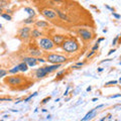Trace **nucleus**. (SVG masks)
<instances>
[{"label": "nucleus", "mask_w": 121, "mask_h": 121, "mask_svg": "<svg viewBox=\"0 0 121 121\" xmlns=\"http://www.w3.org/2000/svg\"><path fill=\"white\" fill-rule=\"evenodd\" d=\"M1 14H2V9L0 8V15H1Z\"/></svg>", "instance_id": "43"}, {"label": "nucleus", "mask_w": 121, "mask_h": 121, "mask_svg": "<svg viewBox=\"0 0 121 121\" xmlns=\"http://www.w3.org/2000/svg\"><path fill=\"white\" fill-rule=\"evenodd\" d=\"M104 39H104V37H101V39H98V40H97V43H98V44H99V43H101V41H102V40H104Z\"/></svg>", "instance_id": "35"}, {"label": "nucleus", "mask_w": 121, "mask_h": 121, "mask_svg": "<svg viewBox=\"0 0 121 121\" xmlns=\"http://www.w3.org/2000/svg\"><path fill=\"white\" fill-rule=\"evenodd\" d=\"M7 74H8V71H6V70H4V69H0V79H1V78H4Z\"/></svg>", "instance_id": "20"}, {"label": "nucleus", "mask_w": 121, "mask_h": 121, "mask_svg": "<svg viewBox=\"0 0 121 121\" xmlns=\"http://www.w3.org/2000/svg\"><path fill=\"white\" fill-rule=\"evenodd\" d=\"M112 15H113V16H114L115 18H117V19H119V18L121 17L119 14H117V13H115V12H112Z\"/></svg>", "instance_id": "31"}, {"label": "nucleus", "mask_w": 121, "mask_h": 121, "mask_svg": "<svg viewBox=\"0 0 121 121\" xmlns=\"http://www.w3.org/2000/svg\"><path fill=\"white\" fill-rule=\"evenodd\" d=\"M32 19H33V17H28L27 19L24 20V23H25V24H30V23H32V22H33Z\"/></svg>", "instance_id": "24"}, {"label": "nucleus", "mask_w": 121, "mask_h": 121, "mask_svg": "<svg viewBox=\"0 0 121 121\" xmlns=\"http://www.w3.org/2000/svg\"><path fill=\"white\" fill-rule=\"evenodd\" d=\"M51 100V97H47L45 99H43V101H41V104H45V103H48V101H50Z\"/></svg>", "instance_id": "27"}, {"label": "nucleus", "mask_w": 121, "mask_h": 121, "mask_svg": "<svg viewBox=\"0 0 121 121\" xmlns=\"http://www.w3.org/2000/svg\"><path fill=\"white\" fill-rule=\"evenodd\" d=\"M17 67H18V69H19V72H22V73H24V72H26V71L28 70V66L26 65V64H25L24 62L20 63Z\"/></svg>", "instance_id": "15"}, {"label": "nucleus", "mask_w": 121, "mask_h": 121, "mask_svg": "<svg viewBox=\"0 0 121 121\" xmlns=\"http://www.w3.org/2000/svg\"><path fill=\"white\" fill-rule=\"evenodd\" d=\"M78 32H79V35H81L82 39H85V40H90L92 39V32L89 31V30H87V29H79Z\"/></svg>", "instance_id": "6"}, {"label": "nucleus", "mask_w": 121, "mask_h": 121, "mask_svg": "<svg viewBox=\"0 0 121 121\" xmlns=\"http://www.w3.org/2000/svg\"><path fill=\"white\" fill-rule=\"evenodd\" d=\"M52 43H55V45H60L65 41V36L64 35H56L52 36Z\"/></svg>", "instance_id": "8"}, {"label": "nucleus", "mask_w": 121, "mask_h": 121, "mask_svg": "<svg viewBox=\"0 0 121 121\" xmlns=\"http://www.w3.org/2000/svg\"><path fill=\"white\" fill-rule=\"evenodd\" d=\"M91 90H92V88H91V87H88V88H87V91H88V92H90Z\"/></svg>", "instance_id": "41"}, {"label": "nucleus", "mask_w": 121, "mask_h": 121, "mask_svg": "<svg viewBox=\"0 0 121 121\" xmlns=\"http://www.w3.org/2000/svg\"><path fill=\"white\" fill-rule=\"evenodd\" d=\"M119 65H121V62H120V63H119Z\"/></svg>", "instance_id": "45"}, {"label": "nucleus", "mask_w": 121, "mask_h": 121, "mask_svg": "<svg viewBox=\"0 0 121 121\" xmlns=\"http://www.w3.org/2000/svg\"><path fill=\"white\" fill-rule=\"evenodd\" d=\"M115 52V50H111L110 52H108V55H109V56H110V55H112V54H113V52Z\"/></svg>", "instance_id": "38"}, {"label": "nucleus", "mask_w": 121, "mask_h": 121, "mask_svg": "<svg viewBox=\"0 0 121 121\" xmlns=\"http://www.w3.org/2000/svg\"><path fill=\"white\" fill-rule=\"evenodd\" d=\"M102 71H103V68H98V72H99V73H101Z\"/></svg>", "instance_id": "39"}, {"label": "nucleus", "mask_w": 121, "mask_h": 121, "mask_svg": "<svg viewBox=\"0 0 121 121\" xmlns=\"http://www.w3.org/2000/svg\"><path fill=\"white\" fill-rule=\"evenodd\" d=\"M7 5H8V2L7 1H5V0H1L0 1V8H3V7H6Z\"/></svg>", "instance_id": "23"}, {"label": "nucleus", "mask_w": 121, "mask_h": 121, "mask_svg": "<svg viewBox=\"0 0 121 121\" xmlns=\"http://www.w3.org/2000/svg\"><path fill=\"white\" fill-rule=\"evenodd\" d=\"M119 82H120V83H121V78H120V79H119Z\"/></svg>", "instance_id": "44"}, {"label": "nucleus", "mask_w": 121, "mask_h": 121, "mask_svg": "<svg viewBox=\"0 0 121 121\" xmlns=\"http://www.w3.org/2000/svg\"><path fill=\"white\" fill-rule=\"evenodd\" d=\"M24 11H26V12L29 14V17H35V10H33L32 8H30V7H24Z\"/></svg>", "instance_id": "17"}, {"label": "nucleus", "mask_w": 121, "mask_h": 121, "mask_svg": "<svg viewBox=\"0 0 121 121\" xmlns=\"http://www.w3.org/2000/svg\"><path fill=\"white\" fill-rule=\"evenodd\" d=\"M1 17H3L6 20H11V19H12V17H11L9 14H7V13H2L1 14Z\"/></svg>", "instance_id": "22"}, {"label": "nucleus", "mask_w": 121, "mask_h": 121, "mask_svg": "<svg viewBox=\"0 0 121 121\" xmlns=\"http://www.w3.org/2000/svg\"><path fill=\"white\" fill-rule=\"evenodd\" d=\"M23 60L28 67H35L37 65V60L35 58H32V56H25L23 58Z\"/></svg>", "instance_id": "7"}, {"label": "nucleus", "mask_w": 121, "mask_h": 121, "mask_svg": "<svg viewBox=\"0 0 121 121\" xmlns=\"http://www.w3.org/2000/svg\"><path fill=\"white\" fill-rule=\"evenodd\" d=\"M41 14H43L45 18H48V19H54V18L56 17V11L52 9H48V8H44L41 10Z\"/></svg>", "instance_id": "5"}, {"label": "nucleus", "mask_w": 121, "mask_h": 121, "mask_svg": "<svg viewBox=\"0 0 121 121\" xmlns=\"http://www.w3.org/2000/svg\"><path fill=\"white\" fill-rule=\"evenodd\" d=\"M29 32H30V28L29 27H23L19 30V36L21 39H26L29 37Z\"/></svg>", "instance_id": "9"}, {"label": "nucleus", "mask_w": 121, "mask_h": 121, "mask_svg": "<svg viewBox=\"0 0 121 121\" xmlns=\"http://www.w3.org/2000/svg\"><path fill=\"white\" fill-rule=\"evenodd\" d=\"M92 101H93V102H96V101H98V98H93Z\"/></svg>", "instance_id": "40"}, {"label": "nucleus", "mask_w": 121, "mask_h": 121, "mask_svg": "<svg viewBox=\"0 0 121 121\" xmlns=\"http://www.w3.org/2000/svg\"><path fill=\"white\" fill-rule=\"evenodd\" d=\"M105 119H106V117H103V118H102V119H101V120H100V121H104V120H105Z\"/></svg>", "instance_id": "42"}, {"label": "nucleus", "mask_w": 121, "mask_h": 121, "mask_svg": "<svg viewBox=\"0 0 121 121\" xmlns=\"http://www.w3.org/2000/svg\"><path fill=\"white\" fill-rule=\"evenodd\" d=\"M35 96H37V92H35L33 94H31V95H29L27 98H25V99H24V102L26 103V102H28L30 99H32V98H33V97H35Z\"/></svg>", "instance_id": "21"}, {"label": "nucleus", "mask_w": 121, "mask_h": 121, "mask_svg": "<svg viewBox=\"0 0 121 121\" xmlns=\"http://www.w3.org/2000/svg\"><path fill=\"white\" fill-rule=\"evenodd\" d=\"M36 60H37V63H45L47 62V60H45L44 59H43V58H37Z\"/></svg>", "instance_id": "29"}, {"label": "nucleus", "mask_w": 121, "mask_h": 121, "mask_svg": "<svg viewBox=\"0 0 121 121\" xmlns=\"http://www.w3.org/2000/svg\"><path fill=\"white\" fill-rule=\"evenodd\" d=\"M28 52L32 58H40V56H41V52L39 50V48H29Z\"/></svg>", "instance_id": "11"}, {"label": "nucleus", "mask_w": 121, "mask_h": 121, "mask_svg": "<svg viewBox=\"0 0 121 121\" xmlns=\"http://www.w3.org/2000/svg\"><path fill=\"white\" fill-rule=\"evenodd\" d=\"M118 97H121V94H116V95H112V96H110L109 98L113 99V98H118Z\"/></svg>", "instance_id": "32"}, {"label": "nucleus", "mask_w": 121, "mask_h": 121, "mask_svg": "<svg viewBox=\"0 0 121 121\" xmlns=\"http://www.w3.org/2000/svg\"><path fill=\"white\" fill-rule=\"evenodd\" d=\"M35 25L37 27H40V28H47L48 26V23L45 21H43V20H39V21L35 22Z\"/></svg>", "instance_id": "16"}, {"label": "nucleus", "mask_w": 121, "mask_h": 121, "mask_svg": "<svg viewBox=\"0 0 121 121\" xmlns=\"http://www.w3.org/2000/svg\"><path fill=\"white\" fill-rule=\"evenodd\" d=\"M117 83H118V81H110V82H107L105 84V86H110V85H116Z\"/></svg>", "instance_id": "25"}, {"label": "nucleus", "mask_w": 121, "mask_h": 121, "mask_svg": "<svg viewBox=\"0 0 121 121\" xmlns=\"http://www.w3.org/2000/svg\"><path fill=\"white\" fill-rule=\"evenodd\" d=\"M118 39H119V36H115V39H113V41H112V45H115V44L117 43V41H118Z\"/></svg>", "instance_id": "28"}, {"label": "nucleus", "mask_w": 121, "mask_h": 121, "mask_svg": "<svg viewBox=\"0 0 121 121\" xmlns=\"http://www.w3.org/2000/svg\"><path fill=\"white\" fill-rule=\"evenodd\" d=\"M82 66H84V63H77L75 66H73V69H78V68H80Z\"/></svg>", "instance_id": "26"}, {"label": "nucleus", "mask_w": 121, "mask_h": 121, "mask_svg": "<svg viewBox=\"0 0 121 121\" xmlns=\"http://www.w3.org/2000/svg\"><path fill=\"white\" fill-rule=\"evenodd\" d=\"M98 48H99V44L96 43V44L92 48V51H93V52H96V50H98Z\"/></svg>", "instance_id": "30"}, {"label": "nucleus", "mask_w": 121, "mask_h": 121, "mask_svg": "<svg viewBox=\"0 0 121 121\" xmlns=\"http://www.w3.org/2000/svg\"><path fill=\"white\" fill-rule=\"evenodd\" d=\"M47 75H48V73L45 72L44 68H39V69H37V70L35 71V77H36L37 79H41V78L45 77Z\"/></svg>", "instance_id": "12"}, {"label": "nucleus", "mask_w": 121, "mask_h": 121, "mask_svg": "<svg viewBox=\"0 0 121 121\" xmlns=\"http://www.w3.org/2000/svg\"><path fill=\"white\" fill-rule=\"evenodd\" d=\"M18 72H19V69H18V67L16 66V67H13L12 69H10V70L8 71V73H9V74H12V75H16Z\"/></svg>", "instance_id": "19"}, {"label": "nucleus", "mask_w": 121, "mask_h": 121, "mask_svg": "<svg viewBox=\"0 0 121 121\" xmlns=\"http://www.w3.org/2000/svg\"><path fill=\"white\" fill-rule=\"evenodd\" d=\"M96 111H97L96 108H94V109H92V110H90V111L85 115L84 118L81 119V121H89V120H91L92 118H94V116L96 115Z\"/></svg>", "instance_id": "10"}, {"label": "nucleus", "mask_w": 121, "mask_h": 121, "mask_svg": "<svg viewBox=\"0 0 121 121\" xmlns=\"http://www.w3.org/2000/svg\"><path fill=\"white\" fill-rule=\"evenodd\" d=\"M69 89H70V87H68L67 90H66V92L64 93V96H67V95H68V91H69Z\"/></svg>", "instance_id": "36"}, {"label": "nucleus", "mask_w": 121, "mask_h": 121, "mask_svg": "<svg viewBox=\"0 0 121 121\" xmlns=\"http://www.w3.org/2000/svg\"><path fill=\"white\" fill-rule=\"evenodd\" d=\"M43 68L48 74H51L52 72H54L56 70H58L59 68H60V65H51V66H47V67H43Z\"/></svg>", "instance_id": "13"}, {"label": "nucleus", "mask_w": 121, "mask_h": 121, "mask_svg": "<svg viewBox=\"0 0 121 121\" xmlns=\"http://www.w3.org/2000/svg\"><path fill=\"white\" fill-rule=\"evenodd\" d=\"M47 60L52 65H62L63 63L67 62V58L62 55H56V54H51L47 56Z\"/></svg>", "instance_id": "2"}, {"label": "nucleus", "mask_w": 121, "mask_h": 121, "mask_svg": "<svg viewBox=\"0 0 121 121\" xmlns=\"http://www.w3.org/2000/svg\"><path fill=\"white\" fill-rule=\"evenodd\" d=\"M64 73H65V70H63V71H60L59 73H56V77H60V76H62Z\"/></svg>", "instance_id": "33"}, {"label": "nucleus", "mask_w": 121, "mask_h": 121, "mask_svg": "<svg viewBox=\"0 0 121 121\" xmlns=\"http://www.w3.org/2000/svg\"><path fill=\"white\" fill-rule=\"evenodd\" d=\"M56 13H58V15L60 16V18H62L63 20H66V21H68V22H70V21H71V20H70V18L67 16V14H66V13H64L63 11L56 10Z\"/></svg>", "instance_id": "14"}, {"label": "nucleus", "mask_w": 121, "mask_h": 121, "mask_svg": "<svg viewBox=\"0 0 121 121\" xmlns=\"http://www.w3.org/2000/svg\"><path fill=\"white\" fill-rule=\"evenodd\" d=\"M5 82L7 83V84H9L11 86H16V85H19L21 84L22 82V78L20 77V76H13V77H8L5 80Z\"/></svg>", "instance_id": "4"}, {"label": "nucleus", "mask_w": 121, "mask_h": 121, "mask_svg": "<svg viewBox=\"0 0 121 121\" xmlns=\"http://www.w3.org/2000/svg\"><path fill=\"white\" fill-rule=\"evenodd\" d=\"M62 48L65 52L72 54L79 50V43L75 39H65V41L62 43Z\"/></svg>", "instance_id": "1"}, {"label": "nucleus", "mask_w": 121, "mask_h": 121, "mask_svg": "<svg viewBox=\"0 0 121 121\" xmlns=\"http://www.w3.org/2000/svg\"><path fill=\"white\" fill-rule=\"evenodd\" d=\"M39 45L40 48H43L44 51H51L55 48V43L48 37H43V39H40L39 40Z\"/></svg>", "instance_id": "3"}, {"label": "nucleus", "mask_w": 121, "mask_h": 121, "mask_svg": "<svg viewBox=\"0 0 121 121\" xmlns=\"http://www.w3.org/2000/svg\"><path fill=\"white\" fill-rule=\"evenodd\" d=\"M31 35L33 37H35V39H37V37H40L41 35H43V33H41L40 31H39L37 29H33L31 31Z\"/></svg>", "instance_id": "18"}, {"label": "nucleus", "mask_w": 121, "mask_h": 121, "mask_svg": "<svg viewBox=\"0 0 121 121\" xmlns=\"http://www.w3.org/2000/svg\"><path fill=\"white\" fill-rule=\"evenodd\" d=\"M101 107H104V104H100V105H98L97 107H95L96 109H99V108H101Z\"/></svg>", "instance_id": "37"}, {"label": "nucleus", "mask_w": 121, "mask_h": 121, "mask_svg": "<svg viewBox=\"0 0 121 121\" xmlns=\"http://www.w3.org/2000/svg\"><path fill=\"white\" fill-rule=\"evenodd\" d=\"M95 52H93V51H92V52H90V54L87 55V58H91V56H92L93 55H95Z\"/></svg>", "instance_id": "34"}]
</instances>
